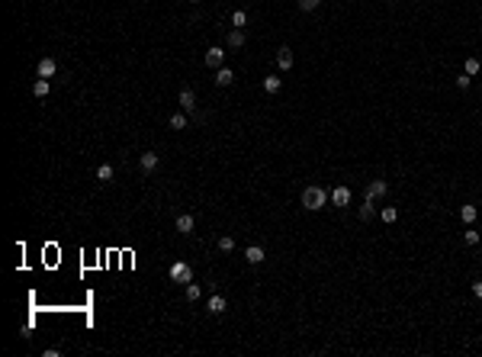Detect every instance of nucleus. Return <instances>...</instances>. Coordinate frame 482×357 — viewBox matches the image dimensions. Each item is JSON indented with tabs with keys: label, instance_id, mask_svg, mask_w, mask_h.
<instances>
[{
	"label": "nucleus",
	"instance_id": "bb28decb",
	"mask_svg": "<svg viewBox=\"0 0 482 357\" xmlns=\"http://www.w3.org/2000/svg\"><path fill=\"white\" fill-rule=\"evenodd\" d=\"M479 238H482V232H476V229H466V232H463V241H466V245H476Z\"/></svg>",
	"mask_w": 482,
	"mask_h": 357
},
{
	"label": "nucleus",
	"instance_id": "0eeeda50",
	"mask_svg": "<svg viewBox=\"0 0 482 357\" xmlns=\"http://www.w3.org/2000/svg\"><path fill=\"white\" fill-rule=\"evenodd\" d=\"M174 229H177V232H180V235H193V229H196V219H193L190 212H184V216H177Z\"/></svg>",
	"mask_w": 482,
	"mask_h": 357
},
{
	"label": "nucleus",
	"instance_id": "9b49d317",
	"mask_svg": "<svg viewBox=\"0 0 482 357\" xmlns=\"http://www.w3.org/2000/svg\"><path fill=\"white\" fill-rule=\"evenodd\" d=\"M158 161H161V158L154 155V151H145V155L138 158V168H142V171H145V174H151L154 168H158Z\"/></svg>",
	"mask_w": 482,
	"mask_h": 357
},
{
	"label": "nucleus",
	"instance_id": "6ab92c4d",
	"mask_svg": "<svg viewBox=\"0 0 482 357\" xmlns=\"http://www.w3.org/2000/svg\"><path fill=\"white\" fill-rule=\"evenodd\" d=\"M376 216V200H363V206H360V219H373Z\"/></svg>",
	"mask_w": 482,
	"mask_h": 357
},
{
	"label": "nucleus",
	"instance_id": "aec40b11",
	"mask_svg": "<svg viewBox=\"0 0 482 357\" xmlns=\"http://www.w3.org/2000/svg\"><path fill=\"white\" fill-rule=\"evenodd\" d=\"M463 71H466L469 78H476V74L482 71V62H479V58H466V62H463Z\"/></svg>",
	"mask_w": 482,
	"mask_h": 357
},
{
	"label": "nucleus",
	"instance_id": "412c9836",
	"mask_svg": "<svg viewBox=\"0 0 482 357\" xmlns=\"http://www.w3.org/2000/svg\"><path fill=\"white\" fill-rule=\"evenodd\" d=\"M379 219H383L386 225H392L398 219V210H396V206H383V210H379Z\"/></svg>",
	"mask_w": 482,
	"mask_h": 357
},
{
	"label": "nucleus",
	"instance_id": "f3484780",
	"mask_svg": "<svg viewBox=\"0 0 482 357\" xmlns=\"http://www.w3.org/2000/svg\"><path fill=\"white\" fill-rule=\"evenodd\" d=\"M184 296L190 299V303H199V296H203V287L190 280V283H187V290H184Z\"/></svg>",
	"mask_w": 482,
	"mask_h": 357
},
{
	"label": "nucleus",
	"instance_id": "c85d7f7f",
	"mask_svg": "<svg viewBox=\"0 0 482 357\" xmlns=\"http://www.w3.org/2000/svg\"><path fill=\"white\" fill-rule=\"evenodd\" d=\"M473 296H476V299H482V280H476V283H473Z\"/></svg>",
	"mask_w": 482,
	"mask_h": 357
},
{
	"label": "nucleus",
	"instance_id": "393cba45",
	"mask_svg": "<svg viewBox=\"0 0 482 357\" xmlns=\"http://www.w3.org/2000/svg\"><path fill=\"white\" fill-rule=\"evenodd\" d=\"M170 129H187V113H170Z\"/></svg>",
	"mask_w": 482,
	"mask_h": 357
},
{
	"label": "nucleus",
	"instance_id": "7ed1b4c3",
	"mask_svg": "<svg viewBox=\"0 0 482 357\" xmlns=\"http://www.w3.org/2000/svg\"><path fill=\"white\" fill-rule=\"evenodd\" d=\"M177 103H180V109H184V113H193L196 119H203V116L196 113V93H193L190 87H184V90H180V97H177Z\"/></svg>",
	"mask_w": 482,
	"mask_h": 357
},
{
	"label": "nucleus",
	"instance_id": "6e6552de",
	"mask_svg": "<svg viewBox=\"0 0 482 357\" xmlns=\"http://www.w3.org/2000/svg\"><path fill=\"white\" fill-rule=\"evenodd\" d=\"M331 206H351V190L344 184L331 190Z\"/></svg>",
	"mask_w": 482,
	"mask_h": 357
},
{
	"label": "nucleus",
	"instance_id": "c756f323",
	"mask_svg": "<svg viewBox=\"0 0 482 357\" xmlns=\"http://www.w3.org/2000/svg\"><path fill=\"white\" fill-rule=\"evenodd\" d=\"M190 3H203V0H190Z\"/></svg>",
	"mask_w": 482,
	"mask_h": 357
},
{
	"label": "nucleus",
	"instance_id": "4be33fe9",
	"mask_svg": "<svg viewBox=\"0 0 482 357\" xmlns=\"http://www.w3.org/2000/svg\"><path fill=\"white\" fill-rule=\"evenodd\" d=\"M280 87H283V81L276 78V74H270V78H264V90H267V93H276Z\"/></svg>",
	"mask_w": 482,
	"mask_h": 357
},
{
	"label": "nucleus",
	"instance_id": "20e7f679",
	"mask_svg": "<svg viewBox=\"0 0 482 357\" xmlns=\"http://www.w3.org/2000/svg\"><path fill=\"white\" fill-rule=\"evenodd\" d=\"M225 309H229V303H225L222 293H212V296L206 299V312H209V315H222Z\"/></svg>",
	"mask_w": 482,
	"mask_h": 357
},
{
	"label": "nucleus",
	"instance_id": "423d86ee",
	"mask_svg": "<svg viewBox=\"0 0 482 357\" xmlns=\"http://www.w3.org/2000/svg\"><path fill=\"white\" fill-rule=\"evenodd\" d=\"M276 68H280V71H290L293 68V48L290 45H280V48H276Z\"/></svg>",
	"mask_w": 482,
	"mask_h": 357
},
{
	"label": "nucleus",
	"instance_id": "cd10ccee",
	"mask_svg": "<svg viewBox=\"0 0 482 357\" xmlns=\"http://www.w3.org/2000/svg\"><path fill=\"white\" fill-rule=\"evenodd\" d=\"M469 84H473V78H469L466 71H463V74H460V78H457V87H460V90H466Z\"/></svg>",
	"mask_w": 482,
	"mask_h": 357
},
{
	"label": "nucleus",
	"instance_id": "39448f33",
	"mask_svg": "<svg viewBox=\"0 0 482 357\" xmlns=\"http://www.w3.org/2000/svg\"><path fill=\"white\" fill-rule=\"evenodd\" d=\"M206 64L209 68H222L225 64V48L222 45H209L206 48Z\"/></svg>",
	"mask_w": 482,
	"mask_h": 357
},
{
	"label": "nucleus",
	"instance_id": "b1692460",
	"mask_svg": "<svg viewBox=\"0 0 482 357\" xmlns=\"http://www.w3.org/2000/svg\"><path fill=\"white\" fill-rule=\"evenodd\" d=\"M219 251H222V254H231V251H235V238H231V235H222V238H219Z\"/></svg>",
	"mask_w": 482,
	"mask_h": 357
},
{
	"label": "nucleus",
	"instance_id": "a878e982",
	"mask_svg": "<svg viewBox=\"0 0 482 357\" xmlns=\"http://www.w3.org/2000/svg\"><path fill=\"white\" fill-rule=\"evenodd\" d=\"M321 7V0H299V10L302 13H312V10H318Z\"/></svg>",
	"mask_w": 482,
	"mask_h": 357
},
{
	"label": "nucleus",
	"instance_id": "2eb2a0df",
	"mask_svg": "<svg viewBox=\"0 0 482 357\" xmlns=\"http://www.w3.org/2000/svg\"><path fill=\"white\" fill-rule=\"evenodd\" d=\"M476 216H479V210H476L473 203H466V206H460V219H463L466 225H473V222H476Z\"/></svg>",
	"mask_w": 482,
	"mask_h": 357
},
{
	"label": "nucleus",
	"instance_id": "4468645a",
	"mask_svg": "<svg viewBox=\"0 0 482 357\" xmlns=\"http://www.w3.org/2000/svg\"><path fill=\"white\" fill-rule=\"evenodd\" d=\"M215 84H219V87H229L231 84V81H235V74H231V68H225V64H222V68H215Z\"/></svg>",
	"mask_w": 482,
	"mask_h": 357
},
{
	"label": "nucleus",
	"instance_id": "f257e3e1",
	"mask_svg": "<svg viewBox=\"0 0 482 357\" xmlns=\"http://www.w3.org/2000/svg\"><path fill=\"white\" fill-rule=\"evenodd\" d=\"M328 206V190H321V187H306L302 190V210H309V212H318V210H325Z\"/></svg>",
	"mask_w": 482,
	"mask_h": 357
},
{
	"label": "nucleus",
	"instance_id": "1a4fd4ad",
	"mask_svg": "<svg viewBox=\"0 0 482 357\" xmlns=\"http://www.w3.org/2000/svg\"><path fill=\"white\" fill-rule=\"evenodd\" d=\"M55 71H58L55 58H42V62L36 64V74H39V78H55Z\"/></svg>",
	"mask_w": 482,
	"mask_h": 357
},
{
	"label": "nucleus",
	"instance_id": "9d476101",
	"mask_svg": "<svg viewBox=\"0 0 482 357\" xmlns=\"http://www.w3.org/2000/svg\"><path fill=\"white\" fill-rule=\"evenodd\" d=\"M48 93H52V84H48V78H39L36 84H32V97H36V100H45Z\"/></svg>",
	"mask_w": 482,
	"mask_h": 357
},
{
	"label": "nucleus",
	"instance_id": "f8f14e48",
	"mask_svg": "<svg viewBox=\"0 0 482 357\" xmlns=\"http://www.w3.org/2000/svg\"><path fill=\"white\" fill-rule=\"evenodd\" d=\"M386 190H389V184H386V180H370V184H367V196H370V200H376V196H386Z\"/></svg>",
	"mask_w": 482,
	"mask_h": 357
},
{
	"label": "nucleus",
	"instance_id": "5701e85b",
	"mask_svg": "<svg viewBox=\"0 0 482 357\" xmlns=\"http://www.w3.org/2000/svg\"><path fill=\"white\" fill-rule=\"evenodd\" d=\"M231 26H235V29H245L248 26V13L245 10H235V13H231Z\"/></svg>",
	"mask_w": 482,
	"mask_h": 357
},
{
	"label": "nucleus",
	"instance_id": "a211bd4d",
	"mask_svg": "<svg viewBox=\"0 0 482 357\" xmlns=\"http://www.w3.org/2000/svg\"><path fill=\"white\" fill-rule=\"evenodd\" d=\"M113 164H100V168H97V180H100V184H109V180H113Z\"/></svg>",
	"mask_w": 482,
	"mask_h": 357
},
{
	"label": "nucleus",
	"instance_id": "dca6fc26",
	"mask_svg": "<svg viewBox=\"0 0 482 357\" xmlns=\"http://www.w3.org/2000/svg\"><path fill=\"white\" fill-rule=\"evenodd\" d=\"M225 42H229V48H241L245 45V29H231Z\"/></svg>",
	"mask_w": 482,
	"mask_h": 357
},
{
	"label": "nucleus",
	"instance_id": "f03ea898",
	"mask_svg": "<svg viewBox=\"0 0 482 357\" xmlns=\"http://www.w3.org/2000/svg\"><path fill=\"white\" fill-rule=\"evenodd\" d=\"M168 277L174 280V283H184V287H187V283L193 280V267L187 264V261H174V264H170V271H168Z\"/></svg>",
	"mask_w": 482,
	"mask_h": 357
},
{
	"label": "nucleus",
	"instance_id": "ddd939ff",
	"mask_svg": "<svg viewBox=\"0 0 482 357\" xmlns=\"http://www.w3.org/2000/svg\"><path fill=\"white\" fill-rule=\"evenodd\" d=\"M245 257H248V264H260L264 257H267V251L260 248V245H248V251H245Z\"/></svg>",
	"mask_w": 482,
	"mask_h": 357
}]
</instances>
